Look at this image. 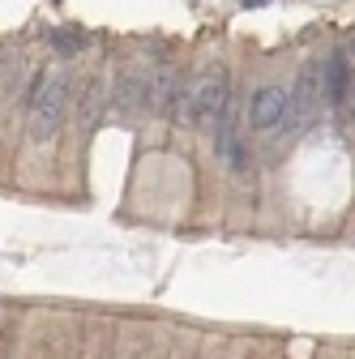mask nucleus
<instances>
[{
	"mask_svg": "<svg viewBox=\"0 0 355 359\" xmlns=\"http://www.w3.org/2000/svg\"><path fill=\"white\" fill-rule=\"evenodd\" d=\"M227 107H232V81L223 65H214L189 81V120L197 124V133L218 137L227 128Z\"/></svg>",
	"mask_w": 355,
	"mask_h": 359,
	"instance_id": "f03ea898",
	"label": "nucleus"
},
{
	"mask_svg": "<svg viewBox=\"0 0 355 359\" xmlns=\"http://www.w3.org/2000/svg\"><path fill=\"white\" fill-rule=\"evenodd\" d=\"M65 107H69V81L60 73H39L26 99V133L34 146H48L60 124H65Z\"/></svg>",
	"mask_w": 355,
	"mask_h": 359,
	"instance_id": "f257e3e1",
	"label": "nucleus"
},
{
	"mask_svg": "<svg viewBox=\"0 0 355 359\" xmlns=\"http://www.w3.org/2000/svg\"><path fill=\"white\" fill-rule=\"evenodd\" d=\"M287 111H291V90L287 86H261L248 103V124L257 133H270V128L287 124Z\"/></svg>",
	"mask_w": 355,
	"mask_h": 359,
	"instance_id": "39448f33",
	"label": "nucleus"
},
{
	"mask_svg": "<svg viewBox=\"0 0 355 359\" xmlns=\"http://www.w3.org/2000/svg\"><path fill=\"white\" fill-rule=\"evenodd\" d=\"M48 43H52V52H60V56H77L86 43H91V34L73 30V26H52L48 30Z\"/></svg>",
	"mask_w": 355,
	"mask_h": 359,
	"instance_id": "1a4fd4ad",
	"label": "nucleus"
},
{
	"mask_svg": "<svg viewBox=\"0 0 355 359\" xmlns=\"http://www.w3.org/2000/svg\"><path fill=\"white\" fill-rule=\"evenodd\" d=\"M240 5H244V9H265L270 0H240Z\"/></svg>",
	"mask_w": 355,
	"mask_h": 359,
	"instance_id": "f8f14e48",
	"label": "nucleus"
},
{
	"mask_svg": "<svg viewBox=\"0 0 355 359\" xmlns=\"http://www.w3.org/2000/svg\"><path fill=\"white\" fill-rule=\"evenodd\" d=\"M107 81L103 77H91L86 81V90H81V99H77V120H81V128H95L99 120H103V111H107Z\"/></svg>",
	"mask_w": 355,
	"mask_h": 359,
	"instance_id": "6e6552de",
	"label": "nucleus"
},
{
	"mask_svg": "<svg viewBox=\"0 0 355 359\" xmlns=\"http://www.w3.org/2000/svg\"><path fill=\"white\" fill-rule=\"evenodd\" d=\"M321 99H326V90H321V60H308V65L300 69L295 90H291L287 128H291V133L308 128V124H313V116H317V107H321Z\"/></svg>",
	"mask_w": 355,
	"mask_h": 359,
	"instance_id": "7ed1b4c3",
	"label": "nucleus"
},
{
	"mask_svg": "<svg viewBox=\"0 0 355 359\" xmlns=\"http://www.w3.org/2000/svg\"><path fill=\"white\" fill-rule=\"evenodd\" d=\"M180 73H175V65H167V60H159V65H150V111H167L171 116V107H175V99H180Z\"/></svg>",
	"mask_w": 355,
	"mask_h": 359,
	"instance_id": "423d86ee",
	"label": "nucleus"
},
{
	"mask_svg": "<svg viewBox=\"0 0 355 359\" xmlns=\"http://www.w3.org/2000/svg\"><path fill=\"white\" fill-rule=\"evenodd\" d=\"M342 107L355 111V77H351V86H347V95H342Z\"/></svg>",
	"mask_w": 355,
	"mask_h": 359,
	"instance_id": "9b49d317",
	"label": "nucleus"
},
{
	"mask_svg": "<svg viewBox=\"0 0 355 359\" xmlns=\"http://www.w3.org/2000/svg\"><path fill=\"white\" fill-rule=\"evenodd\" d=\"M347 52H351V56H355V39H351V48H347Z\"/></svg>",
	"mask_w": 355,
	"mask_h": 359,
	"instance_id": "ddd939ff",
	"label": "nucleus"
},
{
	"mask_svg": "<svg viewBox=\"0 0 355 359\" xmlns=\"http://www.w3.org/2000/svg\"><path fill=\"white\" fill-rule=\"evenodd\" d=\"M218 154H223V163L232 167V171H244V146H240V137H236V133L232 128H223V133H218Z\"/></svg>",
	"mask_w": 355,
	"mask_h": 359,
	"instance_id": "9d476101",
	"label": "nucleus"
},
{
	"mask_svg": "<svg viewBox=\"0 0 355 359\" xmlns=\"http://www.w3.org/2000/svg\"><path fill=\"white\" fill-rule=\"evenodd\" d=\"M112 103H116V116L150 111V65H142V60L124 65L116 77V90H112Z\"/></svg>",
	"mask_w": 355,
	"mask_h": 359,
	"instance_id": "20e7f679",
	"label": "nucleus"
},
{
	"mask_svg": "<svg viewBox=\"0 0 355 359\" xmlns=\"http://www.w3.org/2000/svg\"><path fill=\"white\" fill-rule=\"evenodd\" d=\"M351 77H355V69L347 65V52H334V56L321 65V90H326V103L342 107V95H347Z\"/></svg>",
	"mask_w": 355,
	"mask_h": 359,
	"instance_id": "0eeeda50",
	"label": "nucleus"
}]
</instances>
